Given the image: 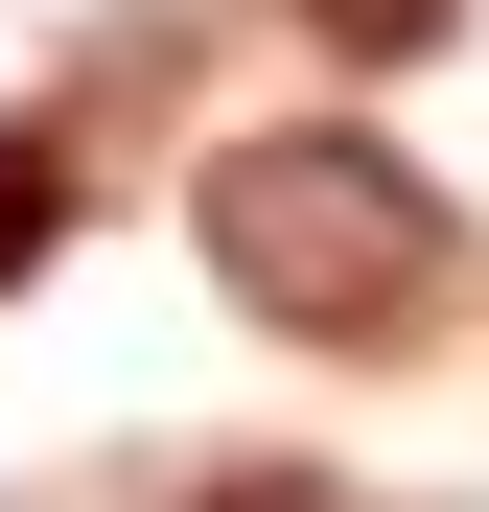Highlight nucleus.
Instances as JSON below:
<instances>
[{
  "mask_svg": "<svg viewBox=\"0 0 489 512\" xmlns=\"http://www.w3.org/2000/svg\"><path fill=\"white\" fill-rule=\"evenodd\" d=\"M187 233H210V280L280 326V350H396V326L443 303V187L396 163L373 117H257V140H210V187H187Z\"/></svg>",
  "mask_w": 489,
  "mask_h": 512,
  "instance_id": "1",
  "label": "nucleus"
},
{
  "mask_svg": "<svg viewBox=\"0 0 489 512\" xmlns=\"http://www.w3.org/2000/svg\"><path fill=\"white\" fill-rule=\"evenodd\" d=\"M47 233H70V163H47L24 117H0V280H24V256H47Z\"/></svg>",
  "mask_w": 489,
  "mask_h": 512,
  "instance_id": "2",
  "label": "nucleus"
},
{
  "mask_svg": "<svg viewBox=\"0 0 489 512\" xmlns=\"http://www.w3.org/2000/svg\"><path fill=\"white\" fill-rule=\"evenodd\" d=\"M326 47H350V70H396V47H443V0H326Z\"/></svg>",
  "mask_w": 489,
  "mask_h": 512,
  "instance_id": "3",
  "label": "nucleus"
},
{
  "mask_svg": "<svg viewBox=\"0 0 489 512\" xmlns=\"http://www.w3.org/2000/svg\"><path fill=\"white\" fill-rule=\"evenodd\" d=\"M210 512H350V489H326V466H233Z\"/></svg>",
  "mask_w": 489,
  "mask_h": 512,
  "instance_id": "4",
  "label": "nucleus"
}]
</instances>
